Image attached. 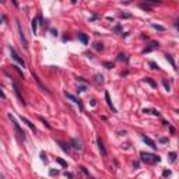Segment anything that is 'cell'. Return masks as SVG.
I'll return each mask as SVG.
<instances>
[{
  "mask_svg": "<svg viewBox=\"0 0 179 179\" xmlns=\"http://www.w3.org/2000/svg\"><path fill=\"white\" fill-rule=\"evenodd\" d=\"M168 157H169V161H171V162H173V161L176 159V153H171Z\"/></svg>",
  "mask_w": 179,
  "mask_h": 179,
  "instance_id": "obj_15",
  "label": "cell"
},
{
  "mask_svg": "<svg viewBox=\"0 0 179 179\" xmlns=\"http://www.w3.org/2000/svg\"><path fill=\"white\" fill-rule=\"evenodd\" d=\"M57 162H59V164H60V165H62V167H67V164H66V162H64V161H63V159L57 158Z\"/></svg>",
  "mask_w": 179,
  "mask_h": 179,
  "instance_id": "obj_22",
  "label": "cell"
},
{
  "mask_svg": "<svg viewBox=\"0 0 179 179\" xmlns=\"http://www.w3.org/2000/svg\"><path fill=\"white\" fill-rule=\"evenodd\" d=\"M90 179H94V178H90Z\"/></svg>",
  "mask_w": 179,
  "mask_h": 179,
  "instance_id": "obj_30",
  "label": "cell"
},
{
  "mask_svg": "<svg viewBox=\"0 0 179 179\" xmlns=\"http://www.w3.org/2000/svg\"><path fill=\"white\" fill-rule=\"evenodd\" d=\"M144 81H147V83H148V84H150V85H151V87H157V84H155V83H154V81H153V80H150V78H144Z\"/></svg>",
  "mask_w": 179,
  "mask_h": 179,
  "instance_id": "obj_18",
  "label": "cell"
},
{
  "mask_svg": "<svg viewBox=\"0 0 179 179\" xmlns=\"http://www.w3.org/2000/svg\"><path fill=\"white\" fill-rule=\"evenodd\" d=\"M153 25V28H155V30H159V31H164L165 28L164 27H161V25H157V24H151Z\"/></svg>",
  "mask_w": 179,
  "mask_h": 179,
  "instance_id": "obj_20",
  "label": "cell"
},
{
  "mask_svg": "<svg viewBox=\"0 0 179 179\" xmlns=\"http://www.w3.org/2000/svg\"><path fill=\"white\" fill-rule=\"evenodd\" d=\"M105 99H106V103H108V106L112 109L113 112H116V108L113 106V103H112V101H111V97H109V94L108 92H105Z\"/></svg>",
  "mask_w": 179,
  "mask_h": 179,
  "instance_id": "obj_8",
  "label": "cell"
},
{
  "mask_svg": "<svg viewBox=\"0 0 179 179\" xmlns=\"http://www.w3.org/2000/svg\"><path fill=\"white\" fill-rule=\"evenodd\" d=\"M157 48H158V42H151L150 46H147L144 50H143V53H148V52H151V50L157 49Z\"/></svg>",
  "mask_w": 179,
  "mask_h": 179,
  "instance_id": "obj_7",
  "label": "cell"
},
{
  "mask_svg": "<svg viewBox=\"0 0 179 179\" xmlns=\"http://www.w3.org/2000/svg\"><path fill=\"white\" fill-rule=\"evenodd\" d=\"M167 59H168V60H169V63H171V64H172V66H173V67H175V62H173L172 56H171V55H167Z\"/></svg>",
  "mask_w": 179,
  "mask_h": 179,
  "instance_id": "obj_19",
  "label": "cell"
},
{
  "mask_svg": "<svg viewBox=\"0 0 179 179\" xmlns=\"http://www.w3.org/2000/svg\"><path fill=\"white\" fill-rule=\"evenodd\" d=\"M141 139H143V141L145 143V144H148L151 148H157V144H155V141H153V140L150 139V137H147V136H141Z\"/></svg>",
  "mask_w": 179,
  "mask_h": 179,
  "instance_id": "obj_6",
  "label": "cell"
},
{
  "mask_svg": "<svg viewBox=\"0 0 179 179\" xmlns=\"http://www.w3.org/2000/svg\"><path fill=\"white\" fill-rule=\"evenodd\" d=\"M162 175H164V176H169L171 172H169V171H164V173H162Z\"/></svg>",
  "mask_w": 179,
  "mask_h": 179,
  "instance_id": "obj_25",
  "label": "cell"
},
{
  "mask_svg": "<svg viewBox=\"0 0 179 179\" xmlns=\"http://www.w3.org/2000/svg\"><path fill=\"white\" fill-rule=\"evenodd\" d=\"M95 81H97V83H103V77L101 74H97L95 76Z\"/></svg>",
  "mask_w": 179,
  "mask_h": 179,
  "instance_id": "obj_14",
  "label": "cell"
},
{
  "mask_svg": "<svg viewBox=\"0 0 179 179\" xmlns=\"http://www.w3.org/2000/svg\"><path fill=\"white\" fill-rule=\"evenodd\" d=\"M0 97H2V98H4V94H3L2 91H0Z\"/></svg>",
  "mask_w": 179,
  "mask_h": 179,
  "instance_id": "obj_29",
  "label": "cell"
},
{
  "mask_svg": "<svg viewBox=\"0 0 179 179\" xmlns=\"http://www.w3.org/2000/svg\"><path fill=\"white\" fill-rule=\"evenodd\" d=\"M140 157H141V161L145 162V164H155V162L159 161V157L150 154V153H141Z\"/></svg>",
  "mask_w": 179,
  "mask_h": 179,
  "instance_id": "obj_1",
  "label": "cell"
},
{
  "mask_svg": "<svg viewBox=\"0 0 179 179\" xmlns=\"http://www.w3.org/2000/svg\"><path fill=\"white\" fill-rule=\"evenodd\" d=\"M159 141H161V143H167V141H168V139H167V137H162V139L159 140Z\"/></svg>",
  "mask_w": 179,
  "mask_h": 179,
  "instance_id": "obj_26",
  "label": "cell"
},
{
  "mask_svg": "<svg viewBox=\"0 0 179 179\" xmlns=\"http://www.w3.org/2000/svg\"><path fill=\"white\" fill-rule=\"evenodd\" d=\"M50 175H57V171H50Z\"/></svg>",
  "mask_w": 179,
  "mask_h": 179,
  "instance_id": "obj_27",
  "label": "cell"
},
{
  "mask_svg": "<svg viewBox=\"0 0 179 179\" xmlns=\"http://www.w3.org/2000/svg\"><path fill=\"white\" fill-rule=\"evenodd\" d=\"M150 66H151V69H154V70H158V69H159L158 64H155L154 62H150Z\"/></svg>",
  "mask_w": 179,
  "mask_h": 179,
  "instance_id": "obj_21",
  "label": "cell"
},
{
  "mask_svg": "<svg viewBox=\"0 0 179 179\" xmlns=\"http://www.w3.org/2000/svg\"><path fill=\"white\" fill-rule=\"evenodd\" d=\"M71 144H73V147L77 148V150H81V148H83V147H81V143L78 141L77 139H73V140H71Z\"/></svg>",
  "mask_w": 179,
  "mask_h": 179,
  "instance_id": "obj_10",
  "label": "cell"
},
{
  "mask_svg": "<svg viewBox=\"0 0 179 179\" xmlns=\"http://www.w3.org/2000/svg\"><path fill=\"white\" fill-rule=\"evenodd\" d=\"M78 39H80V41L83 42L84 45L88 44V36H87L85 34H78Z\"/></svg>",
  "mask_w": 179,
  "mask_h": 179,
  "instance_id": "obj_9",
  "label": "cell"
},
{
  "mask_svg": "<svg viewBox=\"0 0 179 179\" xmlns=\"http://www.w3.org/2000/svg\"><path fill=\"white\" fill-rule=\"evenodd\" d=\"M105 66L108 67V69H111V67H112V64H111V63H105Z\"/></svg>",
  "mask_w": 179,
  "mask_h": 179,
  "instance_id": "obj_28",
  "label": "cell"
},
{
  "mask_svg": "<svg viewBox=\"0 0 179 179\" xmlns=\"http://www.w3.org/2000/svg\"><path fill=\"white\" fill-rule=\"evenodd\" d=\"M31 27H32V31H34V34H36V20H35V18L32 20V25H31Z\"/></svg>",
  "mask_w": 179,
  "mask_h": 179,
  "instance_id": "obj_17",
  "label": "cell"
},
{
  "mask_svg": "<svg viewBox=\"0 0 179 179\" xmlns=\"http://www.w3.org/2000/svg\"><path fill=\"white\" fill-rule=\"evenodd\" d=\"M162 84H164V87L167 88V91H171V85H169V83H168L167 80H164L162 81Z\"/></svg>",
  "mask_w": 179,
  "mask_h": 179,
  "instance_id": "obj_16",
  "label": "cell"
},
{
  "mask_svg": "<svg viewBox=\"0 0 179 179\" xmlns=\"http://www.w3.org/2000/svg\"><path fill=\"white\" fill-rule=\"evenodd\" d=\"M8 119L11 120V123H13V126H14V129H16V131H17V134H18L20 139L25 140V133H24V130L20 127V125H18V122L16 120V117H14L13 115H8Z\"/></svg>",
  "mask_w": 179,
  "mask_h": 179,
  "instance_id": "obj_2",
  "label": "cell"
},
{
  "mask_svg": "<svg viewBox=\"0 0 179 179\" xmlns=\"http://www.w3.org/2000/svg\"><path fill=\"white\" fill-rule=\"evenodd\" d=\"M17 28H18V34H20V39H21V42H22V46H24L25 49H27V48H28V42H27V38H25L24 31H22L21 24H20L18 20H17Z\"/></svg>",
  "mask_w": 179,
  "mask_h": 179,
  "instance_id": "obj_3",
  "label": "cell"
},
{
  "mask_svg": "<svg viewBox=\"0 0 179 179\" xmlns=\"http://www.w3.org/2000/svg\"><path fill=\"white\" fill-rule=\"evenodd\" d=\"M60 147H62V150H63L64 153H67V154L70 153V148H69V145H66V144H64V143H60Z\"/></svg>",
  "mask_w": 179,
  "mask_h": 179,
  "instance_id": "obj_13",
  "label": "cell"
},
{
  "mask_svg": "<svg viewBox=\"0 0 179 179\" xmlns=\"http://www.w3.org/2000/svg\"><path fill=\"white\" fill-rule=\"evenodd\" d=\"M97 144H98V148H99V153L102 154V155H106V148H105V145H103V141L101 140V137L97 139Z\"/></svg>",
  "mask_w": 179,
  "mask_h": 179,
  "instance_id": "obj_5",
  "label": "cell"
},
{
  "mask_svg": "<svg viewBox=\"0 0 179 179\" xmlns=\"http://www.w3.org/2000/svg\"><path fill=\"white\" fill-rule=\"evenodd\" d=\"M21 119H22V122H24V123H27V125H28V126H30V129H31V130H34V131H35V126H34V125H32V123H31V122H30V120H28V119H27V117L21 116Z\"/></svg>",
  "mask_w": 179,
  "mask_h": 179,
  "instance_id": "obj_12",
  "label": "cell"
},
{
  "mask_svg": "<svg viewBox=\"0 0 179 179\" xmlns=\"http://www.w3.org/2000/svg\"><path fill=\"white\" fill-rule=\"evenodd\" d=\"M10 53H11V57H13V59H14V60H16V62H17V63H18V64H21V66H22V67H24V66H25V62H24V60H22V59H21V57H20V55H18V53H17V52H16V49H14V48H11V46H10Z\"/></svg>",
  "mask_w": 179,
  "mask_h": 179,
  "instance_id": "obj_4",
  "label": "cell"
},
{
  "mask_svg": "<svg viewBox=\"0 0 179 179\" xmlns=\"http://www.w3.org/2000/svg\"><path fill=\"white\" fill-rule=\"evenodd\" d=\"M95 49H98V50H102V49H103L102 44H95Z\"/></svg>",
  "mask_w": 179,
  "mask_h": 179,
  "instance_id": "obj_23",
  "label": "cell"
},
{
  "mask_svg": "<svg viewBox=\"0 0 179 179\" xmlns=\"http://www.w3.org/2000/svg\"><path fill=\"white\" fill-rule=\"evenodd\" d=\"M119 60H127V57H126V55H122V53H120V55H119Z\"/></svg>",
  "mask_w": 179,
  "mask_h": 179,
  "instance_id": "obj_24",
  "label": "cell"
},
{
  "mask_svg": "<svg viewBox=\"0 0 179 179\" xmlns=\"http://www.w3.org/2000/svg\"><path fill=\"white\" fill-rule=\"evenodd\" d=\"M66 97L69 98V99H71V101H73V102H74V103H78V105H80V106H83V105H81V102H80V101L77 99V98L74 97V95H71V94H67V92H66Z\"/></svg>",
  "mask_w": 179,
  "mask_h": 179,
  "instance_id": "obj_11",
  "label": "cell"
}]
</instances>
